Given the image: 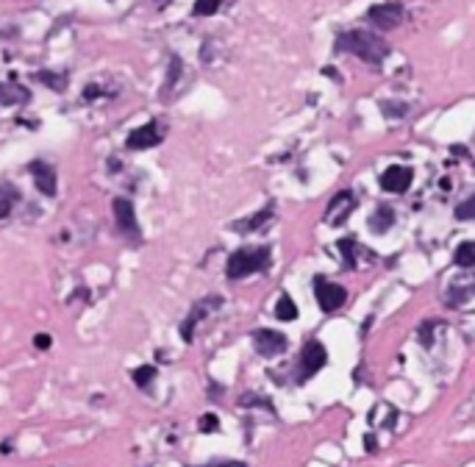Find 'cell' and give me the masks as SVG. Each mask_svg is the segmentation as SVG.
Here are the masks:
<instances>
[{"mask_svg": "<svg viewBox=\"0 0 475 467\" xmlns=\"http://www.w3.org/2000/svg\"><path fill=\"white\" fill-rule=\"evenodd\" d=\"M336 50H345V53H356L362 61L370 64H381L389 56V42H384L375 34L367 31H348L336 39Z\"/></svg>", "mask_w": 475, "mask_h": 467, "instance_id": "6da1fadb", "label": "cell"}, {"mask_svg": "<svg viewBox=\"0 0 475 467\" xmlns=\"http://www.w3.org/2000/svg\"><path fill=\"white\" fill-rule=\"evenodd\" d=\"M269 264V248H239L236 253H231L225 273L231 281H239L245 276H253L258 270H267Z\"/></svg>", "mask_w": 475, "mask_h": 467, "instance_id": "7a4b0ae2", "label": "cell"}, {"mask_svg": "<svg viewBox=\"0 0 475 467\" xmlns=\"http://www.w3.org/2000/svg\"><path fill=\"white\" fill-rule=\"evenodd\" d=\"M162 140H164V125L159 120H151V122H145L142 128H137V131L131 133V137L125 140V148H131V151H148V148H156Z\"/></svg>", "mask_w": 475, "mask_h": 467, "instance_id": "3957f363", "label": "cell"}, {"mask_svg": "<svg viewBox=\"0 0 475 467\" xmlns=\"http://www.w3.org/2000/svg\"><path fill=\"white\" fill-rule=\"evenodd\" d=\"M253 348H256V354H258V356H264V359H273V356H278V354H284V351H287V337H284L281 331L261 328V331H256V334H253Z\"/></svg>", "mask_w": 475, "mask_h": 467, "instance_id": "277c9868", "label": "cell"}, {"mask_svg": "<svg viewBox=\"0 0 475 467\" xmlns=\"http://www.w3.org/2000/svg\"><path fill=\"white\" fill-rule=\"evenodd\" d=\"M314 298H317L322 312H336L339 306L348 301V292H345V287H339V284H331L325 279H314Z\"/></svg>", "mask_w": 475, "mask_h": 467, "instance_id": "5b68a950", "label": "cell"}, {"mask_svg": "<svg viewBox=\"0 0 475 467\" xmlns=\"http://www.w3.org/2000/svg\"><path fill=\"white\" fill-rule=\"evenodd\" d=\"M356 209V195L351 192V189H345V192H336L333 195V200L328 204V209H325V223L328 226H339V223H345L348 217H351V212Z\"/></svg>", "mask_w": 475, "mask_h": 467, "instance_id": "8992f818", "label": "cell"}, {"mask_svg": "<svg viewBox=\"0 0 475 467\" xmlns=\"http://www.w3.org/2000/svg\"><path fill=\"white\" fill-rule=\"evenodd\" d=\"M367 20L381 28V31H392L403 23V6L400 3H381V6H373L367 12Z\"/></svg>", "mask_w": 475, "mask_h": 467, "instance_id": "52a82bcc", "label": "cell"}, {"mask_svg": "<svg viewBox=\"0 0 475 467\" xmlns=\"http://www.w3.org/2000/svg\"><path fill=\"white\" fill-rule=\"evenodd\" d=\"M303 376L300 378H309V376H314L317 370H322V365L328 362V354H325V345L322 343H317V340H311V343H306V348H303Z\"/></svg>", "mask_w": 475, "mask_h": 467, "instance_id": "ba28073f", "label": "cell"}, {"mask_svg": "<svg viewBox=\"0 0 475 467\" xmlns=\"http://www.w3.org/2000/svg\"><path fill=\"white\" fill-rule=\"evenodd\" d=\"M412 178H415V173L409 170V167H389L384 175H381V186H384V192H406L409 189V184H412Z\"/></svg>", "mask_w": 475, "mask_h": 467, "instance_id": "9c48e42d", "label": "cell"}, {"mask_svg": "<svg viewBox=\"0 0 475 467\" xmlns=\"http://www.w3.org/2000/svg\"><path fill=\"white\" fill-rule=\"evenodd\" d=\"M220 306V298H209V301H197L195 306H192V314L184 320V325H181V334H184V340L186 343H192V334H195V325H197V320H203L206 317L212 309H217Z\"/></svg>", "mask_w": 475, "mask_h": 467, "instance_id": "30bf717a", "label": "cell"}, {"mask_svg": "<svg viewBox=\"0 0 475 467\" xmlns=\"http://www.w3.org/2000/svg\"><path fill=\"white\" fill-rule=\"evenodd\" d=\"M114 217H117V226L128 234H137L140 226H137V215H133V204L125 197H114Z\"/></svg>", "mask_w": 475, "mask_h": 467, "instance_id": "8fae6325", "label": "cell"}, {"mask_svg": "<svg viewBox=\"0 0 475 467\" xmlns=\"http://www.w3.org/2000/svg\"><path fill=\"white\" fill-rule=\"evenodd\" d=\"M31 175H34L36 189H39L42 195H47V197L56 195V173H53L47 164H42V162H31Z\"/></svg>", "mask_w": 475, "mask_h": 467, "instance_id": "7c38bea8", "label": "cell"}, {"mask_svg": "<svg viewBox=\"0 0 475 467\" xmlns=\"http://www.w3.org/2000/svg\"><path fill=\"white\" fill-rule=\"evenodd\" d=\"M31 95L25 87L14 84V81H0V106H20L25 103Z\"/></svg>", "mask_w": 475, "mask_h": 467, "instance_id": "4fadbf2b", "label": "cell"}, {"mask_svg": "<svg viewBox=\"0 0 475 467\" xmlns=\"http://www.w3.org/2000/svg\"><path fill=\"white\" fill-rule=\"evenodd\" d=\"M392 226H395V212H392L389 206H378V212L370 217V228L378 231V234H384V231H389Z\"/></svg>", "mask_w": 475, "mask_h": 467, "instance_id": "5bb4252c", "label": "cell"}, {"mask_svg": "<svg viewBox=\"0 0 475 467\" xmlns=\"http://www.w3.org/2000/svg\"><path fill=\"white\" fill-rule=\"evenodd\" d=\"M276 317H278V320H295V317H298V306H295V301H292L289 295H281V298H278V303H276Z\"/></svg>", "mask_w": 475, "mask_h": 467, "instance_id": "9a60e30c", "label": "cell"}, {"mask_svg": "<svg viewBox=\"0 0 475 467\" xmlns=\"http://www.w3.org/2000/svg\"><path fill=\"white\" fill-rule=\"evenodd\" d=\"M456 264H461V267H472L475 264V242H461L456 248Z\"/></svg>", "mask_w": 475, "mask_h": 467, "instance_id": "2e32d148", "label": "cell"}, {"mask_svg": "<svg viewBox=\"0 0 475 467\" xmlns=\"http://www.w3.org/2000/svg\"><path fill=\"white\" fill-rule=\"evenodd\" d=\"M269 217H273V209H264V212H258L256 217H250V220H245V223H234V228H236V231H256V228L264 226Z\"/></svg>", "mask_w": 475, "mask_h": 467, "instance_id": "e0dca14e", "label": "cell"}, {"mask_svg": "<svg viewBox=\"0 0 475 467\" xmlns=\"http://www.w3.org/2000/svg\"><path fill=\"white\" fill-rule=\"evenodd\" d=\"M131 378H133V384H137V387H148L156 378V367L153 365H142V367H137L131 373Z\"/></svg>", "mask_w": 475, "mask_h": 467, "instance_id": "ac0fdd59", "label": "cell"}, {"mask_svg": "<svg viewBox=\"0 0 475 467\" xmlns=\"http://www.w3.org/2000/svg\"><path fill=\"white\" fill-rule=\"evenodd\" d=\"M220 3H223V0H195L192 14H195V17H212V14L220 9Z\"/></svg>", "mask_w": 475, "mask_h": 467, "instance_id": "d6986e66", "label": "cell"}, {"mask_svg": "<svg viewBox=\"0 0 475 467\" xmlns=\"http://www.w3.org/2000/svg\"><path fill=\"white\" fill-rule=\"evenodd\" d=\"M14 200H17V195H14V192H12L9 186H0V220L12 215V206H14Z\"/></svg>", "mask_w": 475, "mask_h": 467, "instance_id": "ffe728a7", "label": "cell"}, {"mask_svg": "<svg viewBox=\"0 0 475 467\" xmlns=\"http://www.w3.org/2000/svg\"><path fill=\"white\" fill-rule=\"evenodd\" d=\"M456 217H459V220H475V195L467 197L464 204L456 206Z\"/></svg>", "mask_w": 475, "mask_h": 467, "instance_id": "44dd1931", "label": "cell"}, {"mask_svg": "<svg viewBox=\"0 0 475 467\" xmlns=\"http://www.w3.org/2000/svg\"><path fill=\"white\" fill-rule=\"evenodd\" d=\"M339 250H342V256H345V264L348 267H356V259H353V250H356V239H339Z\"/></svg>", "mask_w": 475, "mask_h": 467, "instance_id": "7402d4cb", "label": "cell"}, {"mask_svg": "<svg viewBox=\"0 0 475 467\" xmlns=\"http://www.w3.org/2000/svg\"><path fill=\"white\" fill-rule=\"evenodd\" d=\"M36 78H39V81H42L45 87H50V89H56V92H61V89L67 87V84H64V78H61V76H56V73H39Z\"/></svg>", "mask_w": 475, "mask_h": 467, "instance_id": "603a6c76", "label": "cell"}, {"mask_svg": "<svg viewBox=\"0 0 475 467\" xmlns=\"http://www.w3.org/2000/svg\"><path fill=\"white\" fill-rule=\"evenodd\" d=\"M439 325H442V323H423V328H420V340H423V345H431V334H437Z\"/></svg>", "mask_w": 475, "mask_h": 467, "instance_id": "cb8c5ba5", "label": "cell"}, {"mask_svg": "<svg viewBox=\"0 0 475 467\" xmlns=\"http://www.w3.org/2000/svg\"><path fill=\"white\" fill-rule=\"evenodd\" d=\"M181 67H184V64H181V58L175 56V58L170 61V76H167V87H173V84H175V78L181 76Z\"/></svg>", "mask_w": 475, "mask_h": 467, "instance_id": "d4e9b609", "label": "cell"}, {"mask_svg": "<svg viewBox=\"0 0 475 467\" xmlns=\"http://www.w3.org/2000/svg\"><path fill=\"white\" fill-rule=\"evenodd\" d=\"M217 428V415H206L200 420V431H214Z\"/></svg>", "mask_w": 475, "mask_h": 467, "instance_id": "484cf974", "label": "cell"}, {"mask_svg": "<svg viewBox=\"0 0 475 467\" xmlns=\"http://www.w3.org/2000/svg\"><path fill=\"white\" fill-rule=\"evenodd\" d=\"M34 345H36L39 351H47V348L53 345V340L47 337V334H36V337H34Z\"/></svg>", "mask_w": 475, "mask_h": 467, "instance_id": "4316f807", "label": "cell"}, {"mask_svg": "<svg viewBox=\"0 0 475 467\" xmlns=\"http://www.w3.org/2000/svg\"><path fill=\"white\" fill-rule=\"evenodd\" d=\"M98 95H100V89H98V87H95V84H92V87H87V89H84V100H95V98H98Z\"/></svg>", "mask_w": 475, "mask_h": 467, "instance_id": "83f0119b", "label": "cell"}, {"mask_svg": "<svg viewBox=\"0 0 475 467\" xmlns=\"http://www.w3.org/2000/svg\"><path fill=\"white\" fill-rule=\"evenodd\" d=\"M381 109H384V114H403L406 111V106H389V103H384Z\"/></svg>", "mask_w": 475, "mask_h": 467, "instance_id": "f1b7e54d", "label": "cell"}]
</instances>
